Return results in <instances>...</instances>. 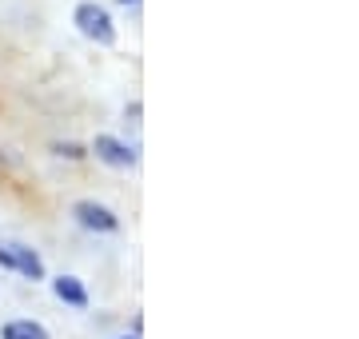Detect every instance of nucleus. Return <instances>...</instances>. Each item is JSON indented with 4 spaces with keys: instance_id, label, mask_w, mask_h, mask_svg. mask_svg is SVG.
Here are the masks:
<instances>
[{
    "instance_id": "nucleus-1",
    "label": "nucleus",
    "mask_w": 359,
    "mask_h": 339,
    "mask_svg": "<svg viewBox=\"0 0 359 339\" xmlns=\"http://www.w3.org/2000/svg\"><path fill=\"white\" fill-rule=\"evenodd\" d=\"M72 20H76V28L84 32L88 40H96V44H116V25H112V13L104 8L100 0H80L76 13H72Z\"/></svg>"
},
{
    "instance_id": "nucleus-2",
    "label": "nucleus",
    "mask_w": 359,
    "mask_h": 339,
    "mask_svg": "<svg viewBox=\"0 0 359 339\" xmlns=\"http://www.w3.org/2000/svg\"><path fill=\"white\" fill-rule=\"evenodd\" d=\"M0 268H8V272H20L25 279H44V260H40L32 248L25 244H0Z\"/></svg>"
},
{
    "instance_id": "nucleus-3",
    "label": "nucleus",
    "mask_w": 359,
    "mask_h": 339,
    "mask_svg": "<svg viewBox=\"0 0 359 339\" xmlns=\"http://www.w3.org/2000/svg\"><path fill=\"white\" fill-rule=\"evenodd\" d=\"M72 216H76L80 228H88V232H116L120 228V216H116L112 208H104V204H96V200H80V204H72Z\"/></svg>"
},
{
    "instance_id": "nucleus-4",
    "label": "nucleus",
    "mask_w": 359,
    "mask_h": 339,
    "mask_svg": "<svg viewBox=\"0 0 359 339\" xmlns=\"http://www.w3.org/2000/svg\"><path fill=\"white\" fill-rule=\"evenodd\" d=\"M92 152H96V160H104L108 168H136V152H132L124 140H116V136H96V140H92Z\"/></svg>"
},
{
    "instance_id": "nucleus-5",
    "label": "nucleus",
    "mask_w": 359,
    "mask_h": 339,
    "mask_svg": "<svg viewBox=\"0 0 359 339\" xmlns=\"http://www.w3.org/2000/svg\"><path fill=\"white\" fill-rule=\"evenodd\" d=\"M52 291H56V300H60V303L76 307V312L88 307V287L80 284L76 275H56V279H52Z\"/></svg>"
},
{
    "instance_id": "nucleus-6",
    "label": "nucleus",
    "mask_w": 359,
    "mask_h": 339,
    "mask_svg": "<svg viewBox=\"0 0 359 339\" xmlns=\"http://www.w3.org/2000/svg\"><path fill=\"white\" fill-rule=\"evenodd\" d=\"M0 339H52V335L40 324H32V319H13V324H4Z\"/></svg>"
},
{
    "instance_id": "nucleus-7",
    "label": "nucleus",
    "mask_w": 359,
    "mask_h": 339,
    "mask_svg": "<svg viewBox=\"0 0 359 339\" xmlns=\"http://www.w3.org/2000/svg\"><path fill=\"white\" fill-rule=\"evenodd\" d=\"M56 156H65V160H80V156H84V148H80V144H56Z\"/></svg>"
},
{
    "instance_id": "nucleus-8",
    "label": "nucleus",
    "mask_w": 359,
    "mask_h": 339,
    "mask_svg": "<svg viewBox=\"0 0 359 339\" xmlns=\"http://www.w3.org/2000/svg\"><path fill=\"white\" fill-rule=\"evenodd\" d=\"M120 4H140V0H120Z\"/></svg>"
},
{
    "instance_id": "nucleus-9",
    "label": "nucleus",
    "mask_w": 359,
    "mask_h": 339,
    "mask_svg": "<svg viewBox=\"0 0 359 339\" xmlns=\"http://www.w3.org/2000/svg\"><path fill=\"white\" fill-rule=\"evenodd\" d=\"M120 339H136V335H120Z\"/></svg>"
}]
</instances>
